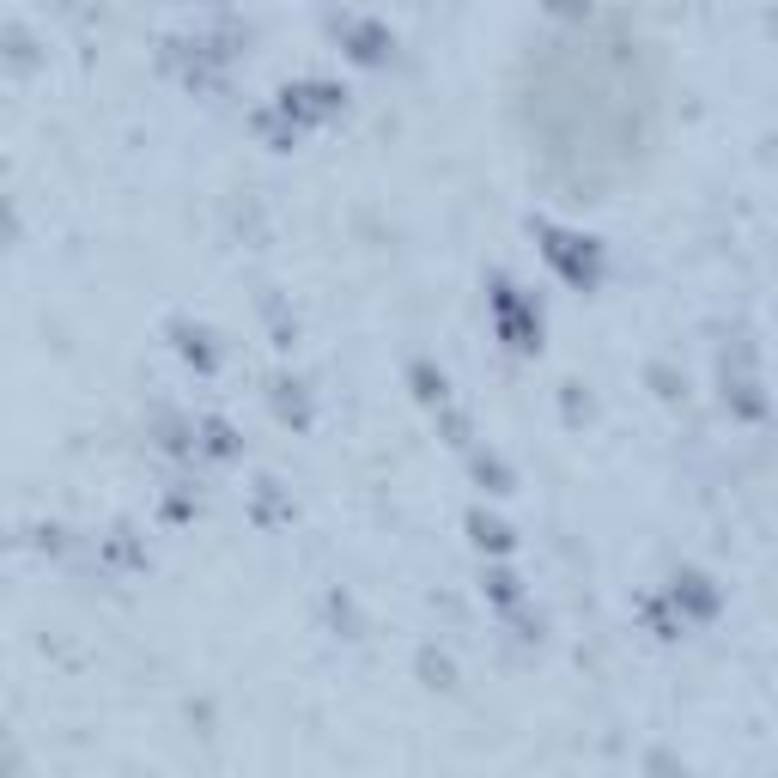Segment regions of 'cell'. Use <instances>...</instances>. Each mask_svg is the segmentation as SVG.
Returning a JSON list of instances; mask_svg holds the SVG:
<instances>
[{"mask_svg":"<svg viewBox=\"0 0 778 778\" xmlns=\"http://www.w3.org/2000/svg\"><path fill=\"white\" fill-rule=\"evenodd\" d=\"M675 602H687L699 620H712V614H718V590H706V578H699V572L675 578Z\"/></svg>","mask_w":778,"mask_h":778,"instance_id":"6da1fadb","label":"cell"}]
</instances>
